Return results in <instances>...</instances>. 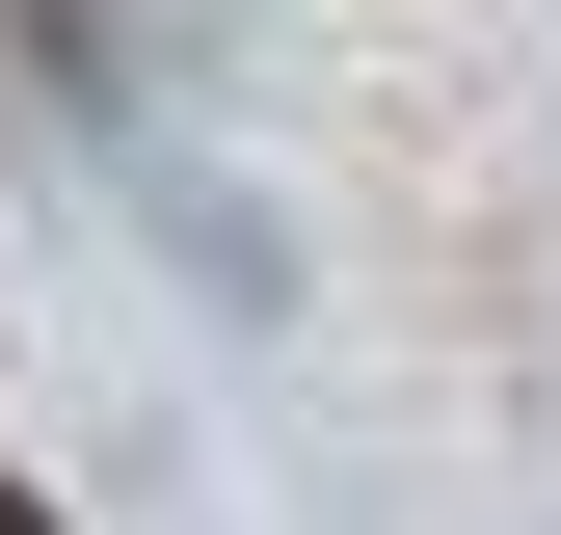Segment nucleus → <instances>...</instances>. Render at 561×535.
Instances as JSON below:
<instances>
[{"mask_svg": "<svg viewBox=\"0 0 561 535\" xmlns=\"http://www.w3.org/2000/svg\"><path fill=\"white\" fill-rule=\"evenodd\" d=\"M0 535H54V509H27V482H0Z\"/></svg>", "mask_w": 561, "mask_h": 535, "instance_id": "1", "label": "nucleus"}]
</instances>
